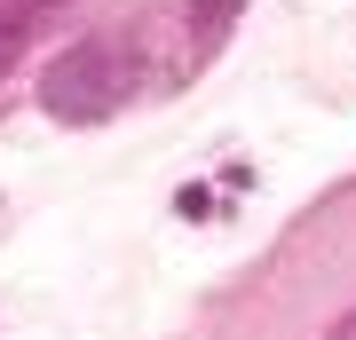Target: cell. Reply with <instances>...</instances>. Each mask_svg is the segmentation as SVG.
Instances as JSON below:
<instances>
[{"mask_svg": "<svg viewBox=\"0 0 356 340\" xmlns=\"http://www.w3.org/2000/svg\"><path fill=\"white\" fill-rule=\"evenodd\" d=\"M40 16H48L40 0H0V72H8V63H16V48L40 32Z\"/></svg>", "mask_w": 356, "mask_h": 340, "instance_id": "obj_2", "label": "cell"}, {"mask_svg": "<svg viewBox=\"0 0 356 340\" xmlns=\"http://www.w3.org/2000/svg\"><path fill=\"white\" fill-rule=\"evenodd\" d=\"M127 40H135V32H119V40H79V48L40 79V103H48L56 119H111L119 103L143 88V72L127 63Z\"/></svg>", "mask_w": 356, "mask_h": 340, "instance_id": "obj_1", "label": "cell"}, {"mask_svg": "<svg viewBox=\"0 0 356 340\" xmlns=\"http://www.w3.org/2000/svg\"><path fill=\"white\" fill-rule=\"evenodd\" d=\"M214 206H222V198H214L206 182H182V190H175V214H182V222H206Z\"/></svg>", "mask_w": 356, "mask_h": 340, "instance_id": "obj_3", "label": "cell"}, {"mask_svg": "<svg viewBox=\"0 0 356 340\" xmlns=\"http://www.w3.org/2000/svg\"><path fill=\"white\" fill-rule=\"evenodd\" d=\"M332 340H356V316H348V325H341V332H332Z\"/></svg>", "mask_w": 356, "mask_h": 340, "instance_id": "obj_4", "label": "cell"}]
</instances>
